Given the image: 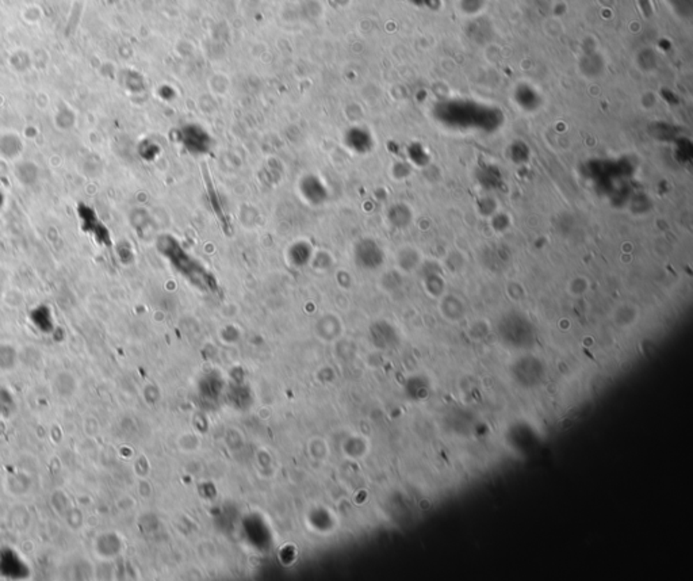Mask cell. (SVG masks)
I'll list each match as a JSON object with an SVG mask.
<instances>
[{
    "instance_id": "obj_1",
    "label": "cell",
    "mask_w": 693,
    "mask_h": 581,
    "mask_svg": "<svg viewBox=\"0 0 693 581\" xmlns=\"http://www.w3.org/2000/svg\"><path fill=\"white\" fill-rule=\"evenodd\" d=\"M670 8L674 11L676 15L680 18L688 20L692 17L693 0H667Z\"/></svg>"
},
{
    "instance_id": "obj_3",
    "label": "cell",
    "mask_w": 693,
    "mask_h": 581,
    "mask_svg": "<svg viewBox=\"0 0 693 581\" xmlns=\"http://www.w3.org/2000/svg\"><path fill=\"white\" fill-rule=\"evenodd\" d=\"M642 13L646 15V17H650L653 14V1L651 0H637Z\"/></svg>"
},
{
    "instance_id": "obj_4",
    "label": "cell",
    "mask_w": 693,
    "mask_h": 581,
    "mask_svg": "<svg viewBox=\"0 0 693 581\" xmlns=\"http://www.w3.org/2000/svg\"><path fill=\"white\" fill-rule=\"evenodd\" d=\"M412 3H415L417 6H422V7H434L436 0H412Z\"/></svg>"
},
{
    "instance_id": "obj_2",
    "label": "cell",
    "mask_w": 693,
    "mask_h": 581,
    "mask_svg": "<svg viewBox=\"0 0 693 581\" xmlns=\"http://www.w3.org/2000/svg\"><path fill=\"white\" fill-rule=\"evenodd\" d=\"M475 0H462V10L464 14H475L484 7V0L474 3Z\"/></svg>"
}]
</instances>
